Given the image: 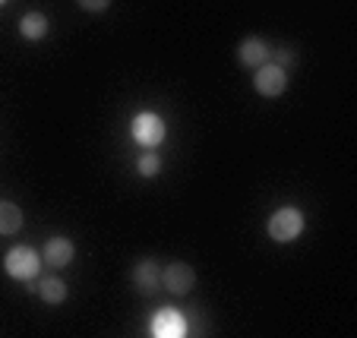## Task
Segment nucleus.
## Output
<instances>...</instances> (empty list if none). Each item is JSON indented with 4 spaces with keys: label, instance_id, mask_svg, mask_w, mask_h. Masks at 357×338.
Returning a JSON list of instances; mask_svg holds the SVG:
<instances>
[{
    "label": "nucleus",
    "instance_id": "11",
    "mask_svg": "<svg viewBox=\"0 0 357 338\" xmlns=\"http://www.w3.org/2000/svg\"><path fill=\"white\" fill-rule=\"evenodd\" d=\"M47 29H51V22H47L45 13H26L20 20V35L26 41H41L47 35Z\"/></svg>",
    "mask_w": 357,
    "mask_h": 338
},
{
    "label": "nucleus",
    "instance_id": "5",
    "mask_svg": "<svg viewBox=\"0 0 357 338\" xmlns=\"http://www.w3.org/2000/svg\"><path fill=\"white\" fill-rule=\"evenodd\" d=\"M149 335H155V338H183L187 335V319H183L181 310H174V307H162V310H155V316H152Z\"/></svg>",
    "mask_w": 357,
    "mask_h": 338
},
{
    "label": "nucleus",
    "instance_id": "14",
    "mask_svg": "<svg viewBox=\"0 0 357 338\" xmlns=\"http://www.w3.org/2000/svg\"><path fill=\"white\" fill-rule=\"evenodd\" d=\"M86 13H105V10L111 7V0H76Z\"/></svg>",
    "mask_w": 357,
    "mask_h": 338
},
{
    "label": "nucleus",
    "instance_id": "2",
    "mask_svg": "<svg viewBox=\"0 0 357 338\" xmlns=\"http://www.w3.org/2000/svg\"><path fill=\"white\" fill-rule=\"evenodd\" d=\"M3 269H7V275L16 278V282H29V278L38 275L41 256L32 247H13V250L7 253V259H3Z\"/></svg>",
    "mask_w": 357,
    "mask_h": 338
},
{
    "label": "nucleus",
    "instance_id": "15",
    "mask_svg": "<svg viewBox=\"0 0 357 338\" xmlns=\"http://www.w3.org/2000/svg\"><path fill=\"white\" fill-rule=\"evenodd\" d=\"M294 63V54L291 51H278V67H291Z\"/></svg>",
    "mask_w": 357,
    "mask_h": 338
},
{
    "label": "nucleus",
    "instance_id": "4",
    "mask_svg": "<svg viewBox=\"0 0 357 338\" xmlns=\"http://www.w3.org/2000/svg\"><path fill=\"white\" fill-rule=\"evenodd\" d=\"M253 89H257L263 98H278V95L288 89V73H284V67H278V63H263V67H257Z\"/></svg>",
    "mask_w": 357,
    "mask_h": 338
},
{
    "label": "nucleus",
    "instance_id": "3",
    "mask_svg": "<svg viewBox=\"0 0 357 338\" xmlns=\"http://www.w3.org/2000/svg\"><path fill=\"white\" fill-rule=\"evenodd\" d=\"M130 133H133V139L139 142L142 149H155L165 139V121L158 114H152V111H142V114L133 117Z\"/></svg>",
    "mask_w": 357,
    "mask_h": 338
},
{
    "label": "nucleus",
    "instance_id": "1",
    "mask_svg": "<svg viewBox=\"0 0 357 338\" xmlns=\"http://www.w3.org/2000/svg\"><path fill=\"white\" fill-rule=\"evenodd\" d=\"M266 231H269V237L275 244H291V240H297L303 231V212L294 209V206H282L278 212H272Z\"/></svg>",
    "mask_w": 357,
    "mask_h": 338
},
{
    "label": "nucleus",
    "instance_id": "10",
    "mask_svg": "<svg viewBox=\"0 0 357 338\" xmlns=\"http://www.w3.org/2000/svg\"><path fill=\"white\" fill-rule=\"evenodd\" d=\"M35 291H38V298L45 300V304H51V307H57V304H63L67 300V284H63V278H41L38 284H35Z\"/></svg>",
    "mask_w": 357,
    "mask_h": 338
},
{
    "label": "nucleus",
    "instance_id": "8",
    "mask_svg": "<svg viewBox=\"0 0 357 338\" xmlns=\"http://www.w3.org/2000/svg\"><path fill=\"white\" fill-rule=\"evenodd\" d=\"M133 284L136 291L142 294V298H152L155 294V288L162 284V269L155 266V259H139V263L133 266Z\"/></svg>",
    "mask_w": 357,
    "mask_h": 338
},
{
    "label": "nucleus",
    "instance_id": "6",
    "mask_svg": "<svg viewBox=\"0 0 357 338\" xmlns=\"http://www.w3.org/2000/svg\"><path fill=\"white\" fill-rule=\"evenodd\" d=\"M196 284V272L187 263H171L162 269V288L171 294H190Z\"/></svg>",
    "mask_w": 357,
    "mask_h": 338
},
{
    "label": "nucleus",
    "instance_id": "9",
    "mask_svg": "<svg viewBox=\"0 0 357 338\" xmlns=\"http://www.w3.org/2000/svg\"><path fill=\"white\" fill-rule=\"evenodd\" d=\"M269 54L272 51H269V45H266L263 38H243L241 47H237V61H241L243 67H250V70L269 63Z\"/></svg>",
    "mask_w": 357,
    "mask_h": 338
},
{
    "label": "nucleus",
    "instance_id": "13",
    "mask_svg": "<svg viewBox=\"0 0 357 338\" xmlns=\"http://www.w3.org/2000/svg\"><path fill=\"white\" fill-rule=\"evenodd\" d=\"M136 168H139L142 177H155L158 171H162V158H158L155 152H142L139 162H136Z\"/></svg>",
    "mask_w": 357,
    "mask_h": 338
},
{
    "label": "nucleus",
    "instance_id": "12",
    "mask_svg": "<svg viewBox=\"0 0 357 338\" xmlns=\"http://www.w3.org/2000/svg\"><path fill=\"white\" fill-rule=\"evenodd\" d=\"M22 228V209L16 203H0V234H16Z\"/></svg>",
    "mask_w": 357,
    "mask_h": 338
},
{
    "label": "nucleus",
    "instance_id": "16",
    "mask_svg": "<svg viewBox=\"0 0 357 338\" xmlns=\"http://www.w3.org/2000/svg\"><path fill=\"white\" fill-rule=\"evenodd\" d=\"M3 3H10V0H0V7H3Z\"/></svg>",
    "mask_w": 357,
    "mask_h": 338
},
{
    "label": "nucleus",
    "instance_id": "7",
    "mask_svg": "<svg viewBox=\"0 0 357 338\" xmlns=\"http://www.w3.org/2000/svg\"><path fill=\"white\" fill-rule=\"evenodd\" d=\"M73 256H76V247L70 237H51L45 244V250H41V263L51 266V269H67L73 263Z\"/></svg>",
    "mask_w": 357,
    "mask_h": 338
}]
</instances>
